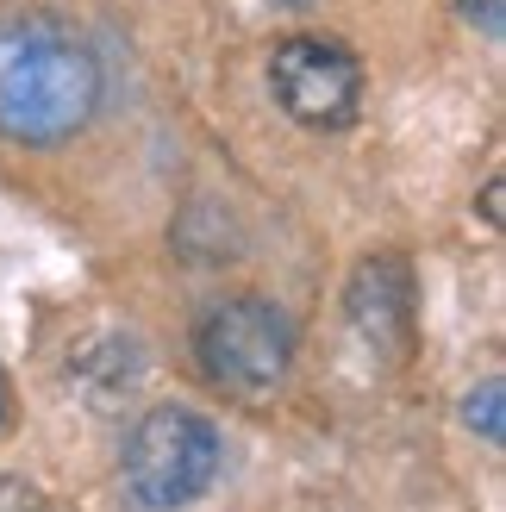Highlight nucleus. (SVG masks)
I'll return each mask as SVG.
<instances>
[{"label": "nucleus", "instance_id": "f257e3e1", "mask_svg": "<svg viewBox=\"0 0 506 512\" xmlns=\"http://www.w3.org/2000/svg\"><path fill=\"white\" fill-rule=\"evenodd\" d=\"M100 113L94 50L50 13H0V132L13 144H63Z\"/></svg>", "mask_w": 506, "mask_h": 512}, {"label": "nucleus", "instance_id": "f03ea898", "mask_svg": "<svg viewBox=\"0 0 506 512\" xmlns=\"http://www.w3.org/2000/svg\"><path fill=\"white\" fill-rule=\"evenodd\" d=\"M219 456L225 444H219L213 419L188 413V406H157L125 438V488L150 512L194 506L219 481Z\"/></svg>", "mask_w": 506, "mask_h": 512}, {"label": "nucleus", "instance_id": "7ed1b4c3", "mask_svg": "<svg viewBox=\"0 0 506 512\" xmlns=\"http://www.w3.org/2000/svg\"><path fill=\"white\" fill-rule=\"evenodd\" d=\"M194 350H200V369H207L225 394H244V400H263L288 381L294 363V325L275 300H219L194 331Z\"/></svg>", "mask_w": 506, "mask_h": 512}, {"label": "nucleus", "instance_id": "20e7f679", "mask_svg": "<svg viewBox=\"0 0 506 512\" xmlns=\"http://www.w3.org/2000/svg\"><path fill=\"white\" fill-rule=\"evenodd\" d=\"M269 94L294 125L307 132H338L357 119L363 100V63L338 38H282L269 57Z\"/></svg>", "mask_w": 506, "mask_h": 512}, {"label": "nucleus", "instance_id": "39448f33", "mask_svg": "<svg viewBox=\"0 0 506 512\" xmlns=\"http://www.w3.org/2000/svg\"><path fill=\"white\" fill-rule=\"evenodd\" d=\"M350 319L363 325V338L400 350L413 331V275L400 256H369V263L350 275Z\"/></svg>", "mask_w": 506, "mask_h": 512}, {"label": "nucleus", "instance_id": "423d86ee", "mask_svg": "<svg viewBox=\"0 0 506 512\" xmlns=\"http://www.w3.org/2000/svg\"><path fill=\"white\" fill-rule=\"evenodd\" d=\"M463 419L482 431L488 444H500V438H506V388H500V381H482V388H469Z\"/></svg>", "mask_w": 506, "mask_h": 512}, {"label": "nucleus", "instance_id": "0eeeda50", "mask_svg": "<svg viewBox=\"0 0 506 512\" xmlns=\"http://www.w3.org/2000/svg\"><path fill=\"white\" fill-rule=\"evenodd\" d=\"M457 7H463V19L475 25V32H488V38L506 32V0H457Z\"/></svg>", "mask_w": 506, "mask_h": 512}, {"label": "nucleus", "instance_id": "6e6552de", "mask_svg": "<svg viewBox=\"0 0 506 512\" xmlns=\"http://www.w3.org/2000/svg\"><path fill=\"white\" fill-rule=\"evenodd\" d=\"M482 213H488V225H500V182L482 188Z\"/></svg>", "mask_w": 506, "mask_h": 512}, {"label": "nucleus", "instance_id": "1a4fd4ad", "mask_svg": "<svg viewBox=\"0 0 506 512\" xmlns=\"http://www.w3.org/2000/svg\"><path fill=\"white\" fill-rule=\"evenodd\" d=\"M0 419H7V381H0Z\"/></svg>", "mask_w": 506, "mask_h": 512}]
</instances>
